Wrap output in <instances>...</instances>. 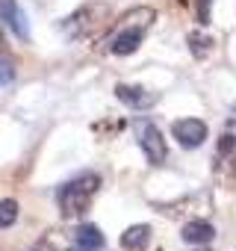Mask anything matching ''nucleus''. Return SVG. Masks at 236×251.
<instances>
[{
    "label": "nucleus",
    "instance_id": "obj_1",
    "mask_svg": "<svg viewBox=\"0 0 236 251\" xmlns=\"http://www.w3.org/2000/svg\"><path fill=\"white\" fill-rule=\"evenodd\" d=\"M154 21H157V12L151 6H136L124 18H118V24L106 36L109 53H115V56H130V53H136L139 45H142V39H145V33L151 30Z\"/></svg>",
    "mask_w": 236,
    "mask_h": 251
},
{
    "label": "nucleus",
    "instance_id": "obj_2",
    "mask_svg": "<svg viewBox=\"0 0 236 251\" xmlns=\"http://www.w3.org/2000/svg\"><path fill=\"white\" fill-rule=\"evenodd\" d=\"M97 189H100V177H97L94 172H86V175H80V177L62 183V186L56 189V201H59L62 219H77V216H83V213L92 207Z\"/></svg>",
    "mask_w": 236,
    "mask_h": 251
},
{
    "label": "nucleus",
    "instance_id": "obj_3",
    "mask_svg": "<svg viewBox=\"0 0 236 251\" xmlns=\"http://www.w3.org/2000/svg\"><path fill=\"white\" fill-rule=\"evenodd\" d=\"M136 133H139V145H142V151H145L148 163L163 166V163H165V157H168V145H165L163 133L154 127V124H148V121L136 124Z\"/></svg>",
    "mask_w": 236,
    "mask_h": 251
},
{
    "label": "nucleus",
    "instance_id": "obj_4",
    "mask_svg": "<svg viewBox=\"0 0 236 251\" xmlns=\"http://www.w3.org/2000/svg\"><path fill=\"white\" fill-rule=\"evenodd\" d=\"M207 124L201 121V118H180V121H174L171 124V136L183 145V148H198V145H204V139H207Z\"/></svg>",
    "mask_w": 236,
    "mask_h": 251
},
{
    "label": "nucleus",
    "instance_id": "obj_5",
    "mask_svg": "<svg viewBox=\"0 0 236 251\" xmlns=\"http://www.w3.org/2000/svg\"><path fill=\"white\" fill-rule=\"evenodd\" d=\"M0 24L15 33V39L27 42L30 39V21L24 15V9L18 6V0H0Z\"/></svg>",
    "mask_w": 236,
    "mask_h": 251
},
{
    "label": "nucleus",
    "instance_id": "obj_6",
    "mask_svg": "<svg viewBox=\"0 0 236 251\" xmlns=\"http://www.w3.org/2000/svg\"><path fill=\"white\" fill-rule=\"evenodd\" d=\"M106 6L103 3H89V6H83L77 15H71L68 18V33H77V36H83V33H89L92 27H100V21L106 18Z\"/></svg>",
    "mask_w": 236,
    "mask_h": 251
},
{
    "label": "nucleus",
    "instance_id": "obj_7",
    "mask_svg": "<svg viewBox=\"0 0 236 251\" xmlns=\"http://www.w3.org/2000/svg\"><path fill=\"white\" fill-rule=\"evenodd\" d=\"M115 95H118V100H124L133 109H145V106H151L157 100V95H151L148 89H142V86H124V83L115 86Z\"/></svg>",
    "mask_w": 236,
    "mask_h": 251
},
{
    "label": "nucleus",
    "instance_id": "obj_8",
    "mask_svg": "<svg viewBox=\"0 0 236 251\" xmlns=\"http://www.w3.org/2000/svg\"><path fill=\"white\" fill-rule=\"evenodd\" d=\"M151 242V227L148 225H133L121 233V248L124 251H142Z\"/></svg>",
    "mask_w": 236,
    "mask_h": 251
},
{
    "label": "nucleus",
    "instance_id": "obj_9",
    "mask_svg": "<svg viewBox=\"0 0 236 251\" xmlns=\"http://www.w3.org/2000/svg\"><path fill=\"white\" fill-rule=\"evenodd\" d=\"M212 236H215V227L210 222H189L183 227V239L189 245H207V242H212Z\"/></svg>",
    "mask_w": 236,
    "mask_h": 251
},
{
    "label": "nucleus",
    "instance_id": "obj_10",
    "mask_svg": "<svg viewBox=\"0 0 236 251\" xmlns=\"http://www.w3.org/2000/svg\"><path fill=\"white\" fill-rule=\"evenodd\" d=\"M74 242H77L80 251H100L103 248V233L94 225H83V227H77Z\"/></svg>",
    "mask_w": 236,
    "mask_h": 251
},
{
    "label": "nucleus",
    "instance_id": "obj_11",
    "mask_svg": "<svg viewBox=\"0 0 236 251\" xmlns=\"http://www.w3.org/2000/svg\"><path fill=\"white\" fill-rule=\"evenodd\" d=\"M15 219H18V201L15 198L0 201V227H12Z\"/></svg>",
    "mask_w": 236,
    "mask_h": 251
},
{
    "label": "nucleus",
    "instance_id": "obj_12",
    "mask_svg": "<svg viewBox=\"0 0 236 251\" xmlns=\"http://www.w3.org/2000/svg\"><path fill=\"white\" fill-rule=\"evenodd\" d=\"M15 80V62L0 53V86H9Z\"/></svg>",
    "mask_w": 236,
    "mask_h": 251
},
{
    "label": "nucleus",
    "instance_id": "obj_13",
    "mask_svg": "<svg viewBox=\"0 0 236 251\" xmlns=\"http://www.w3.org/2000/svg\"><path fill=\"white\" fill-rule=\"evenodd\" d=\"M0 53H3V33H0Z\"/></svg>",
    "mask_w": 236,
    "mask_h": 251
}]
</instances>
